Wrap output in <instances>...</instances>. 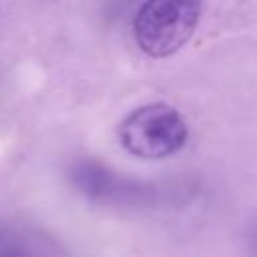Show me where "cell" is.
Segmentation results:
<instances>
[{"label": "cell", "mask_w": 257, "mask_h": 257, "mask_svg": "<svg viewBox=\"0 0 257 257\" xmlns=\"http://www.w3.org/2000/svg\"><path fill=\"white\" fill-rule=\"evenodd\" d=\"M201 6L203 0H147L133 20L139 48L153 58L175 54L193 36Z\"/></svg>", "instance_id": "6da1fadb"}, {"label": "cell", "mask_w": 257, "mask_h": 257, "mask_svg": "<svg viewBox=\"0 0 257 257\" xmlns=\"http://www.w3.org/2000/svg\"><path fill=\"white\" fill-rule=\"evenodd\" d=\"M118 139L135 157L163 159L185 147L189 126L175 106L153 102L133 110L118 124Z\"/></svg>", "instance_id": "7a4b0ae2"}]
</instances>
